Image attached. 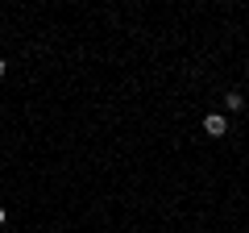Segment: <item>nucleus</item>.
I'll return each instance as SVG.
<instances>
[{
  "label": "nucleus",
  "mask_w": 249,
  "mask_h": 233,
  "mask_svg": "<svg viewBox=\"0 0 249 233\" xmlns=\"http://www.w3.org/2000/svg\"><path fill=\"white\" fill-rule=\"evenodd\" d=\"M4 71H9V63H4V58H0V75H4Z\"/></svg>",
  "instance_id": "3"
},
{
  "label": "nucleus",
  "mask_w": 249,
  "mask_h": 233,
  "mask_svg": "<svg viewBox=\"0 0 249 233\" xmlns=\"http://www.w3.org/2000/svg\"><path fill=\"white\" fill-rule=\"evenodd\" d=\"M224 104H229V108H232V113H237V108H241V104H245V96H241V92H229V96H224Z\"/></svg>",
  "instance_id": "2"
},
{
  "label": "nucleus",
  "mask_w": 249,
  "mask_h": 233,
  "mask_svg": "<svg viewBox=\"0 0 249 233\" xmlns=\"http://www.w3.org/2000/svg\"><path fill=\"white\" fill-rule=\"evenodd\" d=\"M204 134H208V137H224V134H229V121H224L220 113L204 116Z\"/></svg>",
  "instance_id": "1"
},
{
  "label": "nucleus",
  "mask_w": 249,
  "mask_h": 233,
  "mask_svg": "<svg viewBox=\"0 0 249 233\" xmlns=\"http://www.w3.org/2000/svg\"><path fill=\"white\" fill-rule=\"evenodd\" d=\"M0 225H4V208H0Z\"/></svg>",
  "instance_id": "4"
}]
</instances>
